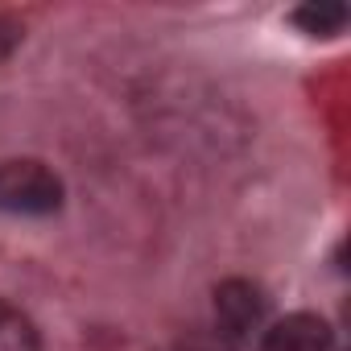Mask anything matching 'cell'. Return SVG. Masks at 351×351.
I'll return each instance as SVG.
<instances>
[{
    "label": "cell",
    "instance_id": "4",
    "mask_svg": "<svg viewBox=\"0 0 351 351\" xmlns=\"http://www.w3.org/2000/svg\"><path fill=\"white\" fill-rule=\"evenodd\" d=\"M0 351H42V335L34 318L5 298H0Z\"/></svg>",
    "mask_w": 351,
    "mask_h": 351
},
{
    "label": "cell",
    "instance_id": "1",
    "mask_svg": "<svg viewBox=\"0 0 351 351\" xmlns=\"http://www.w3.org/2000/svg\"><path fill=\"white\" fill-rule=\"evenodd\" d=\"M62 207V178L34 157L0 161V211L5 215H54Z\"/></svg>",
    "mask_w": 351,
    "mask_h": 351
},
{
    "label": "cell",
    "instance_id": "3",
    "mask_svg": "<svg viewBox=\"0 0 351 351\" xmlns=\"http://www.w3.org/2000/svg\"><path fill=\"white\" fill-rule=\"evenodd\" d=\"M330 347H335V335L318 314H289L273 322L261 339V351H330Z\"/></svg>",
    "mask_w": 351,
    "mask_h": 351
},
{
    "label": "cell",
    "instance_id": "2",
    "mask_svg": "<svg viewBox=\"0 0 351 351\" xmlns=\"http://www.w3.org/2000/svg\"><path fill=\"white\" fill-rule=\"evenodd\" d=\"M265 314H269V298L261 293V285L232 277L215 289V326L223 339L248 343L256 330H265Z\"/></svg>",
    "mask_w": 351,
    "mask_h": 351
},
{
    "label": "cell",
    "instance_id": "6",
    "mask_svg": "<svg viewBox=\"0 0 351 351\" xmlns=\"http://www.w3.org/2000/svg\"><path fill=\"white\" fill-rule=\"evenodd\" d=\"M17 42H21V25L13 17H0V62L17 50Z\"/></svg>",
    "mask_w": 351,
    "mask_h": 351
},
{
    "label": "cell",
    "instance_id": "5",
    "mask_svg": "<svg viewBox=\"0 0 351 351\" xmlns=\"http://www.w3.org/2000/svg\"><path fill=\"white\" fill-rule=\"evenodd\" d=\"M293 25L314 34V38H335L347 25V9L343 5H306L293 13Z\"/></svg>",
    "mask_w": 351,
    "mask_h": 351
}]
</instances>
